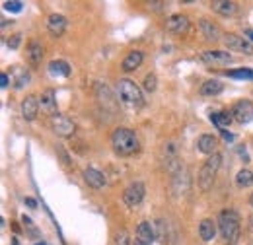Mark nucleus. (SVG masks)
<instances>
[{
  "instance_id": "obj_10",
  "label": "nucleus",
  "mask_w": 253,
  "mask_h": 245,
  "mask_svg": "<svg viewBox=\"0 0 253 245\" xmlns=\"http://www.w3.org/2000/svg\"><path fill=\"white\" fill-rule=\"evenodd\" d=\"M189 28H191L189 18L183 16V14H174V16H170V18L166 20V30L172 31V33H175V35H183V33H187Z\"/></svg>"
},
{
  "instance_id": "obj_30",
  "label": "nucleus",
  "mask_w": 253,
  "mask_h": 245,
  "mask_svg": "<svg viewBox=\"0 0 253 245\" xmlns=\"http://www.w3.org/2000/svg\"><path fill=\"white\" fill-rule=\"evenodd\" d=\"M154 230H156V237H158L160 241H164V243H166V222H164L162 218H158V220H156Z\"/></svg>"
},
{
  "instance_id": "obj_26",
  "label": "nucleus",
  "mask_w": 253,
  "mask_h": 245,
  "mask_svg": "<svg viewBox=\"0 0 253 245\" xmlns=\"http://www.w3.org/2000/svg\"><path fill=\"white\" fill-rule=\"evenodd\" d=\"M236 183H237V187H241V189L251 187V185H253V171L247 169V168L239 169L237 175H236Z\"/></svg>"
},
{
  "instance_id": "obj_39",
  "label": "nucleus",
  "mask_w": 253,
  "mask_h": 245,
  "mask_svg": "<svg viewBox=\"0 0 253 245\" xmlns=\"http://www.w3.org/2000/svg\"><path fill=\"white\" fill-rule=\"evenodd\" d=\"M249 226H251V230H253V216L249 218Z\"/></svg>"
},
{
  "instance_id": "obj_5",
  "label": "nucleus",
  "mask_w": 253,
  "mask_h": 245,
  "mask_svg": "<svg viewBox=\"0 0 253 245\" xmlns=\"http://www.w3.org/2000/svg\"><path fill=\"white\" fill-rule=\"evenodd\" d=\"M51 129H53V133H55L57 137H61V138H70V137L76 133L74 121L68 119L66 115H61V113L51 119Z\"/></svg>"
},
{
  "instance_id": "obj_40",
  "label": "nucleus",
  "mask_w": 253,
  "mask_h": 245,
  "mask_svg": "<svg viewBox=\"0 0 253 245\" xmlns=\"http://www.w3.org/2000/svg\"><path fill=\"white\" fill-rule=\"evenodd\" d=\"M12 245H20V243H18V239H14V241H12Z\"/></svg>"
},
{
  "instance_id": "obj_18",
  "label": "nucleus",
  "mask_w": 253,
  "mask_h": 245,
  "mask_svg": "<svg viewBox=\"0 0 253 245\" xmlns=\"http://www.w3.org/2000/svg\"><path fill=\"white\" fill-rule=\"evenodd\" d=\"M84 181L92 187V189H103L105 185H107V179H105V175L101 173V171H97V169H94V168H88L86 171H84Z\"/></svg>"
},
{
  "instance_id": "obj_41",
  "label": "nucleus",
  "mask_w": 253,
  "mask_h": 245,
  "mask_svg": "<svg viewBox=\"0 0 253 245\" xmlns=\"http://www.w3.org/2000/svg\"><path fill=\"white\" fill-rule=\"evenodd\" d=\"M35 245H47V243H43V241H41V243H35Z\"/></svg>"
},
{
  "instance_id": "obj_25",
  "label": "nucleus",
  "mask_w": 253,
  "mask_h": 245,
  "mask_svg": "<svg viewBox=\"0 0 253 245\" xmlns=\"http://www.w3.org/2000/svg\"><path fill=\"white\" fill-rule=\"evenodd\" d=\"M49 72L53 76H64V78H68L70 76V66L64 61H51L49 62Z\"/></svg>"
},
{
  "instance_id": "obj_28",
  "label": "nucleus",
  "mask_w": 253,
  "mask_h": 245,
  "mask_svg": "<svg viewBox=\"0 0 253 245\" xmlns=\"http://www.w3.org/2000/svg\"><path fill=\"white\" fill-rule=\"evenodd\" d=\"M228 76L236 78V80H253V70L251 68H237V70H230Z\"/></svg>"
},
{
  "instance_id": "obj_2",
  "label": "nucleus",
  "mask_w": 253,
  "mask_h": 245,
  "mask_svg": "<svg viewBox=\"0 0 253 245\" xmlns=\"http://www.w3.org/2000/svg\"><path fill=\"white\" fill-rule=\"evenodd\" d=\"M111 146L119 156H133L139 152V138L131 129L119 127L111 135Z\"/></svg>"
},
{
  "instance_id": "obj_7",
  "label": "nucleus",
  "mask_w": 253,
  "mask_h": 245,
  "mask_svg": "<svg viewBox=\"0 0 253 245\" xmlns=\"http://www.w3.org/2000/svg\"><path fill=\"white\" fill-rule=\"evenodd\" d=\"M224 45L230 49V51H237V53H245V55H253V45L249 39H243L236 33H226L222 37Z\"/></svg>"
},
{
  "instance_id": "obj_37",
  "label": "nucleus",
  "mask_w": 253,
  "mask_h": 245,
  "mask_svg": "<svg viewBox=\"0 0 253 245\" xmlns=\"http://www.w3.org/2000/svg\"><path fill=\"white\" fill-rule=\"evenodd\" d=\"M243 33H245V37H247V39H251V41H253V30H245Z\"/></svg>"
},
{
  "instance_id": "obj_4",
  "label": "nucleus",
  "mask_w": 253,
  "mask_h": 245,
  "mask_svg": "<svg viewBox=\"0 0 253 245\" xmlns=\"http://www.w3.org/2000/svg\"><path fill=\"white\" fill-rule=\"evenodd\" d=\"M220 164H222V156L218 152L212 154V156H208V160L203 164V168L199 171V179H197L201 191H205V193L210 191V187H212V183L216 179V173L220 169Z\"/></svg>"
},
{
  "instance_id": "obj_8",
  "label": "nucleus",
  "mask_w": 253,
  "mask_h": 245,
  "mask_svg": "<svg viewBox=\"0 0 253 245\" xmlns=\"http://www.w3.org/2000/svg\"><path fill=\"white\" fill-rule=\"evenodd\" d=\"M232 119L241 122V125H247V122L253 121V103L247 101V99H241L237 101L234 107H232Z\"/></svg>"
},
{
  "instance_id": "obj_24",
  "label": "nucleus",
  "mask_w": 253,
  "mask_h": 245,
  "mask_svg": "<svg viewBox=\"0 0 253 245\" xmlns=\"http://www.w3.org/2000/svg\"><path fill=\"white\" fill-rule=\"evenodd\" d=\"M224 92V84L220 80H206L203 86H201V95H206V97H212V95H218Z\"/></svg>"
},
{
  "instance_id": "obj_34",
  "label": "nucleus",
  "mask_w": 253,
  "mask_h": 245,
  "mask_svg": "<svg viewBox=\"0 0 253 245\" xmlns=\"http://www.w3.org/2000/svg\"><path fill=\"white\" fill-rule=\"evenodd\" d=\"M8 86H10L8 72H2V74H0V88H8Z\"/></svg>"
},
{
  "instance_id": "obj_32",
  "label": "nucleus",
  "mask_w": 253,
  "mask_h": 245,
  "mask_svg": "<svg viewBox=\"0 0 253 245\" xmlns=\"http://www.w3.org/2000/svg\"><path fill=\"white\" fill-rule=\"evenodd\" d=\"M4 8H6L8 12L18 14V12L24 8V4H22V2H18V0H8V2H4Z\"/></svg>"
},
{
  "instance_id": "obj_22",
  "label": "nucleus",
  "mask_w": 253,
  "mask_h": 245,
  "mask_svg": "<svg viewBox=\"0 0 253 245\" xmlns=\"http://www.w3.org/2000/svg\"><path fill=\"white\" fill-rule=\"evenodd\" d=\"M187 187H189V171L185 169V166L174 175V191L177 193V195H183L185 191H187Z\"/></svg>"
},
{
  "instance_id": "obj_14",
  "label": "nucleus",
  "mask_w": 253,
  "mask_h": 245,
  "mask_svg": "<svg viewBox=\"0 0 253 245\" xmlns=\"http://www.w3.org/2000/svg\"><path fill=\"white\" fill-rule=\"evenodd\" d=\"M66 26H68V22H66V18L63 14H51L47 18V31L53 37H61L66 31Z\"/></svg>"
},
{
  "instance_id": "obj_33",
  "label": "nucleus",
  "mask_w": 253,
  "mask_h": 245,
  "mask_svg": "<svg viewBox=\"0 0 253 245\" xmlns=\"http://www.w3.org/2000/svg\"><path fill=\"white\" fill-rule=\"evenodd\" d=\"M20 43H22V35H20V33H16V35L8 37V41H6V45H8L10 49H18V47H20Z\"/></svg>"
},
{
  "instance_id": "obj_29",
  "label": "nucleus",
  "mask_w": 253,
  "mask_h": 245,
  "mask_svg": "<svg viewBox=\"0 0 253 245\" xmlns=\"http://www.w3.org/2000/svg\"><path fill=\"white\" fill-rule=\"evenodd\" d=\"M142 86H144V90H146V92H150V93H152V92H156V86H158V78H156V74H152V72H150V74H146V76H144Z\"/></svg>"
},
{
  "instance_id": "obj_19",
  "label": "nucleus",
  "mask_w": 253,
  "mask_h": 245,
  "mask_svg": "<svg viewBox=\"0 0 253 245\" xmlns=\"http://www.w3.org/2000/svg\"><path fill=\"white\" fill-rule=\"evenodd\" d=\"M142 61H144V53L142 51H131L129 55L125 57L121 68H123V72H133V70H137L142 64Z\"/></svg>"
},
{
  "instance_id": "obj_16",
  "label": "nucleus",
  "mask_w": 253,
  "mask_h": 245,
  "mask_svg": "<svg viewBox=\"0 0 253 245\" xmlns=\"http://www.w3.org/2000/svg\"><path fill=\"white\" fill-rule=\"evenodd\" d=\"M26 61L32 64V66H39L41 61H43V47L37 39H32L28 49H26Z\"/></svg>"
},
{
  "instance_id": "obj_6",
  "label": "nucleus",
  "mask_w": 253,
  "mask_h": 245,
  "mask_svg": "<svg viewBox=\"0 0 253 245\" xmlns=\"http://www.w3.org/2000/svg\"><path fill=\"white\" fill-rule=\"evenodd\" d=\"M144 195H146L144 185L141 181H135V183H131L129 187L123 191V202L129 208H135V206H139L144 200Z\"/></svg>"
},
{
  "instance_id": "obj_35",
  "label": "nucleus",
  "mask_w": 253,
  "mask_h": 245,
  "mask_svg": "<svg viewBox=\"0 0 253 245\" xmlns=\"http://www.w3.org/2000/svg\"><path fill=\"white\" fill-rule=\"evenodd\" d=\"M222 138H224L226 142H232V140H234V135H230L228 131H222Z\"/></svg>"
},
{
  "instance_id": "obj_13",
  "label": "nucleus",
  "mask_w": 253,
  "mask_h": 245,
  "mask_svg": "<svg viewBox=\"0 0 253 245\" xmlns=\"http://www.w3.org/2000/svg\"><path fill=\"white\" fill-rule=\"evenodd\" d=\"M20 111H22V117H24L26 121H35L37 111H39V97H35V95H26V97L22 99Z\"/></svg>"
},
{
  "instance_id": "obj_12",
  "label": "nucleus",
  "mask_w": 253,
  "mask_h": 245,
  "mask_svg": "<svg viewBox=\"0 0 253 245\" xmlns=\"http://www.w3.org/2000/svg\"><path fill=\"white\" fill-rule=\"evenodd\" d=\"M8 78H10V84H12L16 90H22V88L28 86L30 80H32L30 70L24 68V66H12L10 72H8Z\"/></svg>"
},
{
  "instance_id": "obj_42",
  "label": "nucleus",
  "mask_w": 253,
  "mask_h": 245,
  "mask_svg": "<svg viewBox=\"0 0 253 245\" xmlns=\"http://www.w3.org/2000/svg\"><path fill=\"white\" fill-rule=\"evenodd\" d=\"M135 245H142V243H139V241H135Z\"/></svg>"
},
{
  "instance_id": "obj_15",
  "label": "nucleus",
  "mask_w": 253,
  "mask_h": 245,
  "mask_svg": "<svg viewBox=\"0 0 253 245\" xmlns=\"http://www.w3.org/2000/svg\"><path fill=\"white\" fill-rule=\"evenodd\" d=\"M154 239H156V230H154V226H152L150 222H146V220L141 222L139 228H137V237H135V241H139V243H142V245H152Z\"/></svg>"
},
{
  "instance_id": "obj_20",
  "label": "nucleus",
  "mask_w": 253,
  "mask_h": 245,
  "mask_svg": "<svg viewBox=\"0 0 253 245\" xmlns=\"http://www.w3.org/2000/svg\"><path fill=\"white\" fill-rule=\"evenodd\" d=\"M197 148H199V152H201V154L212 156V154H216L218 140H216L212 135H203V137L197 140Z\"/></svg>"
},
{
  "instance_id": "obj_1",
  "label": "nucleus",
  "mask_w": 253,
  "mask_h": 245,
  "mask_svg": "<svg viewBox=\"0 0 253 245\" xmlns=\"http://www.w3.org/2000/svg\"><path fill=\"white\" fill-rule=\"evenodd\" d=\"M218 230H220V235L226 243L230 245H236V241L239 239V233H241V222H239V214L232 208H226L220 212L218 216Z\"/></svg>"
},
{
  "instance_id": "obj_3",
  "label": "nucleus",
  "mask_w": 253,
  "mask_h": 245,
  "mask_svg": "<svg viewBox=\"0 0 253 245\" xmlns=\"http://www.w3.org/2000/svg\"><path fill=\"white\" fill-rule=\"evenodd\" d=\"M117 93L121 97V101L125 105H129L133 109H139L144 105V97H142V92L139 88V84H135L133 80L129 78H121L119 84H117Z\"/></svg>"
},
{
  "instance_id": "obj_38",
  "label": "nucleus",
  "mask_w": 253,
  "mask_h": 245,
  "mask_svg": "<svg viewBox=\"0 0 253 245\" xmlns=\"http://www.w3.org/2000/svg\"><path fill=\"white\" fill-rule=\"evenodd\" d=\"M249 204H251V206H253V193H251V195H249Z\"/></svg>"
},
{
  "instance_id": "obj_21",
  "label": "nucleus",
  "mask_w": 253,
  "mask_h": 245,
  "mask_svg": "<svg viewBox=\"0 0 253 245\" xmlns=\"http://www.w3.org/2000/svg\"><path fill=\"white\" fill-rule=\"evenodd\" d=\"M210 8L220 16H234L236 10H237V4L232 2V0H214V2L210 4Z\"/></svg>"
},
{
  "instance_id": "obj_36",
  "label": "nucleus",
  "mask_w": 253,
  "mask_h": 245,
  "mask_svg": "<svg viewBox=\"0 0 253 245\" xmlns=\"http://www.w3.org/2000/svg\"><path fill=\"white\" fill-rule=\"evenodd\" d=\"M24 202H26L30 208H35V206H37V202H35L33 199H24Z\"/></svg>"
},
{
  "instance_id": "obj_27",
  "label": "nucleus",
  "mask_w": 253,
  "mask_h": 245,
  "mask_svg": "<svg viewBox=\"0 0 253 245\" xmlns=\"http://www.w3.org/2000/svg\"><path fill=\"white\" fill-rule=\"evenodd\" d=\"M210 121L218 129L224 131V127H228L232 122V113H224V111H218V113H210Z\"/></svg>"
},
{
  "instance_id": "obj_11",
  "label": "nucleus",
  "mask_w": 253,
  "mask_h": 245,
  "mask_svg": "<svg viewBox=\"0 0 253 245\" xmlns=\"http://www.w3.org/2000/svg\"><path fill=\"white\" fill-rule=\"evenodd\" d=\"M39 109L41 113H45L47 117H57L59 115V107H57V97H55V92L53 90H45L39 97Z\"/></svg>"
},
{
  "instance_id": "obj_23",
  "label": "nucleus",
  "mask_w": 253,
  "mask_h": 245,
  "mask_svg": "<svg viewBox=\"0 0 253 245\" xmlns=\"http://www.w3.org/2000/svg\"><path fill=\"white\" fill-rule=\"evenodd\" d=\"M199 235H201L203 241H212L214 235H216V224L210 218L201 220V224H199Z\"/></svg>"
},
{
  "instance_id": "obj_31",
  "label": "nucleus",
  "mask_w": 253,
  "mask_h": 245,
  "mask_svg": "<svg viewBox=\"0 0 253 245\" xmlns=\"http://www.w3.org/2000/svg\"><path fill=\"white\" fill-rule=\"evenodd\" d=\"M115 245H133V241H131V235H129V231H126V230H121V231L117 233Z\"/></svg>"
},
{
  "instance_id": "obj_9",
  "label": "nucleus",
  "mask_w": 253,
  "mask_h": 245,
  "mask_svg": "<svg viewBox=\"0 0 253 245\" xmlns=\"http://www.w3.org/2000/svg\"><path fill=\"white\" fill-rule=\"evenodd\" d=\"M201 61L208 66H228L232 64L234 57L228 51H205L201 55Z\"/></svg>"
},
{
  "instance_id": "obj_17",
  "label": "nucleus",
  "mask_w": 253,
  "mask_h": 245,
  "mask_svg": "<svg viewBox=\"0 0 253 245\" xmlns=\"http://www.w3.org/2000/svg\"><path fill=\"white\" fill-rule=\"evenodd\" d=\"M199 28H201V31H203V35H205L206 41H218L220 37H224L222 31H220V28H218L214 22L206 20V18H203V20L199 22Z\"/></svg>"
}]
</instances>
